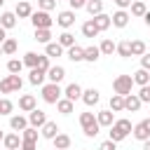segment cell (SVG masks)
<instances>
[{
	"label": "cell",
	"mask_w": 150,
	"mask_h": 150,
	"mask_svg": "<svg viewBox=\"0 0 150 150\" xmlns=\"http://www.w3.org/2000/svg\"><path fill=\"white\" fill-rule=\"evenodd\" d=\"M134 131V127H131V122L129 120H115V124L110 127V141H115V143H120V141H124L129 134Z\"/></svg>",
	"instance_id": "6da1fadb"
},
{
	"label": "cell",
	"mask_w": 150,
	"mask_h": 150,
	"mask_svg": "<svg viewBox=\"0 0 150 150\" xmlns=\"http://www.w3.org/2000/svg\"><path fill=\"white\" fill-rule=\"evenodd\" d=\"M131 87H134V77H131V75H117V77L112 80V89H115V94H120V96L131 94Z\"/></svg>",
	"instance_id": "7a4b0ae2"
},
{
	"label": "cell",
	"mask_w": 150,
	"mask_h": 150,
	"mask_svg": "<svg viewBox=\"0 0 150 150\" xmlns=\"http://www.w3.org/2000/svg\"><path fill=\"white\" fill-rule=\"evenodd\" d=\"M61 87L59 84H54V82H49V84H45L42 87V101L45 103H59L61 101Z\"/></svg>",
	"instance_id": "3957f363"
},
{
	"label": "cell",
	"mask_w": 150,
	"mask_h": 150,
	"mask_svg": "<svg viewBox=\"0 0 150 150\" xmlns=\"http://www.w3.org/2000/svg\"><path fill=\"white\" fill-rule=\"evenodd\" d=\"M30 23L35 26V30H38V28H52L54 19L49 16V12H42V9H40V12H33V14H30Z\"/></svg>",
	"instance_id": "277c9868"
},
{
	"label": "cell",
	"mask_w": 150,
	"mask_h": 150,
	"mask_svg": "<svg viewBox=\"0 0 150 150\" xmlns=\"http://www.w3.org/2000/svg\"><path fill=\"white\" fill-rule=\"evenodd\" d=\"M134 138H138V141H148L150 138V117L148 120H141L136 127H134Z\"/></svg>",
	"instance_id": "5b68a950"
},
{
	"label": "cell",
	"mask_w": 150,
	"mask_h": 150,
	"mask_svg": "<svg viewBox=\"0 0 150 150\" xmlns=\"http://www.w3.org/2000/svg\"><path fill=\"white\" fill-rule=\"evenodd\" d=\"M47 122H49V120H47V115H45L42 110H38V108H35L33 112H28V124H30V127H35V129H42Z\"/></svg>",
	"instance_id": "8992f818"
},
{
	"label": "cell",
	"mask_w": 150,
	"mask_h": 150,
	"mask_svg": "<svg viewBox=\"0 0 150 150\" xmlns=\"http://www.w3.org/2000/svg\"><path fill=\"white\" fill-rule=\"evenodd\" d=\"M19 108H21L23 112H33V110L38 108V101H35V96H33V94H23V96L19 98Z\"/></svg>",
	"instance_id": "52a82bcc"
},
{
	"label": "cell",
	"mask_w": 150,
	"mask_h": 150,
	"mask_svg": "<svg viewBox=\"0 0 150 150\" xmlns=\"http://www.w3.org/2000/svg\"><path fill=\"white\" fill-rule=\"evenodd\" d=\"M56 23H59L61 28H70V26L75 23V12H73V9L59 12V19H56Z\"/></svg>",
	"instance_id": "ba28073f"
},
{
	"label": "cell",
	"mask_w": 150,
	"mask_h": 150,
	"mask_svg": "<svg viewBox=\"0 0 150 150\" xmlns=\"http://www.w3.org/2000/svg\"><path fill=\"white\" fill-rule=\"evenodd\" d=\"M94 19V23H96V28L103 33V30H108L110 26H112V16H108L105 12H101V14H96V16H91Z\"/></svg>",
	"instance_id": "9c48e42d"
},
{
	"label": "cell",
	"mask_w": 150,
	"mask_h": 150,
	"mask_svg": "<svg viewBox=\"0 0 150 150\" xmlns=\"http://www.w3.org/2000/svg\"><path fill=\"white\" fill-rule=\"evenodd\" d=\"M63 96L68 98V101H77V98H82V87L77 84V82H73V84H68L66 89H63Z\"/></svg>",
	"instance_id": "30bf717a"
},
{
	"label": "cell",
	"mask_w": 150,
	"mask_h": 150,
	"mask_svg": "<svg viewBox=\"0 0 150 150\" xmlns=\"http://www.w3.org/2000/svg\"><path fill=\"white\" fill-rule=\"evenodd\" d=\"M2 143H5L7 150H21V145H23V141H21L19 134H7V136L2 138Z\"/></svg>",
	"instance_id": "8fae6325"
},
{
	"label": "cell",
	"mask_w": 150,
	"mask_h": 150,
	"mask_svg": "<svg viewBox=\"0 0 150 150\" xmlns=\"http://www.w3.org/2000/svg\"><path fill=\"white\" fill-rule=\"evenodd\" d=\"M14 14H16V19H28V16L33 14V7H30V2H28V0H21V2H16V9H14Z\"/></svg>",
	"instance_id": "7c38bea8"
},
{
	"label": "cell",
	"mask_w": 150,
	"mask_h": 150,
	"mask_svg": "<svg viewBox=\"0 0 150 150\" xmlns=\"http://www.w3.org/2000/svg\"><path fill=\"white\" fill-rule=\"evenodd\" d=\"M47 77H49V82L59 84V82L66 77V68H63V66H52V68L47 70Z\"/></svg>",
	"instance_id": "4fadbf2b"
},
{
	"label": "cell",
	"mask_w": 150,
	"mask_h": 150,
	"mask_svg": "<svg viewBox=\"0 0 150 150\" xmlns=\"http://www.w3.org/2000/svg\"><path fill=\"white\" fill-rule=\"evenodd\" d=\"M141 98L136 96V94H127L124 96V110H129V112H136V110H141Z\"/></svg>",
	"instance_id": "5bb4252c"
},
{
	"label": "cell",
	"mask_w": 150,
	"mask_h": 150,
	"mask_svg": "<svg viewBox=\"0 0 150 150\" xmlns=\"http://www.w3.org/2000/svg\"><path fill=\"white\" fill-rule=\"evenodd\" d=\"M98 98H101V96H98V89H94V87L82 91V101H84V105H89V108H91V105H96V103H98Z\"/></svg>",
	"instance_id": "9a60e30c"
},
{
	"label": "cell",
	"mask_w": 150,
	"mask_h": 150,
	"mask_svg": "<svg viewBox=\"0 0 150 150\" xmlns=\"http://www.w3.org/2000/svg\"><path fill=\"white\" fill-rule=\"evenodd\" d=\"M0 26H2L5 30L14 28V26H16V14H14V12H2V14H0Z\"/></svg>",
	"instance_id": "2e32d148"
},
{
	"label": "cell",
	"mask_w": 150,
	"mask_h": 150,
	"mask_svg": "<svg viewBox=\"0 0 150 150\" xmlns=\"http://www.w3.org/2000/svg\"><path fill=\"white\" fill-rule=\"evenodd\" d=\"M134 84H138V87H145V84H150V73L145 70V68H138L134 75Z\"/></svg>",
	"instance_id": "e0dca14e"
},
{
	"label": "cell",
	"mask_w": 150,
	"mask_h": 150,
	"mask_svg": "<svg viewBox=\"0 0 150 150\" xmlns=\"http://www.w3.org/2000/svg\"><path fill=\"white\" fill-rule=\"evenodd\" d=\"M96 122H98L101 127H112V124H115L112 110H101V112H96Z\"/></svg>",
	"instance_id": "ac0fdd59"
},
{
	"label": "cell",
	"mask_w": 150,
	"mask_h": 150,
	"mask_svg": "<svg viewBox=\"0 0 150 150\" xmlns=\"http://www.w3.org/2000/svg\"><path fill=\"white\" fill-rule=\"evenodd\" d=\"M9 127H12L14 131H23V129L30 127V124H28V117H23V115H14V117L9 120Z\"/></svg>",
	"instance_id": "d6986e66"
},
{
	"label": "cell",
	"mask_w": 150,
	"mask_h": 150,
	"mask_svg": "<svg viewBox=\"0 0 150 150\" xmlns=\"http://www.w3.org/2000/svg\"><path fill=\"white\" fill-rule=\"evenodd\" d=\"M40 134H42V138H49V141H54V138H56V134H59V127H56V122H47V124L40 129Z\"/></svg>",
	"instance_id": "ffe728a7"
},
{
	"label": "cell",
	"mask_w": 150,
	"mask_h": 150,
	"mask_svg": "<svg viewBox=\"0 0 150 150\" xmlns=\"http://www.w3.org/2000/svg\"><path fill=\"white\" fill-rule=\"evenodd\" d=\"M127 23H129V14H127L124 9H120V12L112 14V26H115V28H124Z\"/></svg>",
	"instance_id": "44dd1931"
},
{
	"label": "cell",
	"mask_w": 150,
	"mask_h": 150,
	"mask_svg": "<svg viewBox=\"0 0 150 150\" xmlns=\"http://www.w3.org/2000/svg\"><path fill=\"white\" fill-rule=\"evenodd\" d=\"M98 33H101V30L96 28L94 19H89V21H84V23H82V35H84V38H96Z\"/></svg>",
	"instance_id": "7402d4cb"
},
{
	"label": "cell",
	"mask_w": 150,
	"mask_h": 150,
	"mask_svg": "<svg viewBox=\"0 0 150 150\" xmlns=\"http://www.w3.org/2000/svg\"><path fill=\"white\" fill-rule=\"evenodd\" d=\"M68 59H70V61H75V63L84 61V47H80V45H73V47L68 49Z\"/></svg>",
	"instance_id": "603a6c76"
},
{
	"label": "cell",
	"mask_w": 150,
	"mask_h": 150,
	"mask_svg": "<svg viewBox=\"0 0 150 150\" xmlns=\"http://www.w3.org/2000/svg\"><path fill=\"white\" fill-rule=\"evenodd\" d=\"M54 148H56V150H68V148H70V136H68V134H56Z\"/></svg>",
	"instance_id": "cb8c5ba5"
},
{
	"label": "cell",
	"mask_w": 150,
	"mask_h": 150,
	"mask_svg": "<svg viewBox=\"0 0 150 150\" xmlns=\"http://www.w3.org/2000/svg\"><path fill=\"white\" fill-rule=\"evenodd\" d=\"M61 54H63V47H61L59 42H49V45L45 47V56H49V59H52V56L56 59V56H61Z\"/></svg>",
	"instance_id": "d4e9b609"
},
{
	"label": "cell",
	"mask_w": 150,
	"mask_h": 150,
	"mask_svg": "<svg viewBox=\"0 0 150 150\" xmlns=\"http://www.w3.org/2000/svg\"><path fill=\"white\" fill-rule=\"evenodd\" d=\"M98 56H101V49H98L96 45H91V47H84V61L94 63V61H98Z\"/></svg>",
	"instance_id": "484cf974"
},
{
	"label": "cell",
	"mask_w": 150,
	"mask_h": 150,
	"mask_svg": "<svg viewBox=\"0 0 150 150\" xmlns=\"http://www.w3.org/2000/svg\"><path fill=\"white\" fill-rule=\"evenodd\" d=\"M45 77H47V73H45V70L33 68V70H30V75H28V82H30V84H42V82H45Z\"/></svg>",
	"instance_id": "4316f807"
},
{
	"label": "cell",
	"mask_w": 150,
	"mask_h": 150,
	"mask_svg": "<svg viewBox=\"0 0 150 150\" xmlns=\"http://www.w3.org/2000/svg\"><path fill=\"white\" fill-rule=\"evenodd\" d=\"M110 110H112V112H122V110H124V96L112 94V96H110Z\"/></svg>",
	"instance_id": "83f0119b"
},
{
	"label": "cell",
	"mask_w": 150,
	"mask_h": 150,
	"mask_svg": "<svg viewBox=\"0 0 150 150\" xmlns=\"http://www.w3.org/2000/svg\"><path fill=\"white\" fill-rule=\"evenodd\" d=\"M21 141H23V143H35V141H38V129H35V127H26V129L21 131Z\"/></svg>",
	"instance_id": "f1b7e54d"
},
{
	"label": "cell",
	"mask_w": 150,
	"mask_h": 150,
	"mask_svg": "<svg viewBox=\"0 0 150 150\" xmlns=\"http://www.w3.org/2000/svg\"><path fill=\"white\" fill-rule=\"evenodd\" d=\"M59 45H61V47H66V49H70V47L75 45V35H73V33H68V30H63V33L59 35Z\"/></svg>",
	"instance_id": "f546056e"
},
{
	"label": "cell",
	"mask_w": 150,
	"mask_h": 150,
	"mask_svg": "<svg viewBox=\"0 0 150 150\" xmlns=\"http://www.w3.org/2000/svg\"><path fill=\"white\" fill-rule=\"evenodd\" d=\"M21 61H23V66H28V68L33 70V68H38V63H40V54H35V52H28V54H26Z\"/></svg>",
	"instance_id": "4dcf8cb0"
},
{
	"label": "cell",
	"mask_w": 150,
	"mask_h": 150,
	"mask_svg": "<svg viewBox=\"0 0 150 150\" xmlns=\"http://www.w3.org/2000/svg\"><path fill=\"white\" fill-rule=\"evenodd\" d=\"M145 12H148V7H145L143 0H134L131 2V14L134 16H145Z\"/></svg>",
	"instance_id": "1f68e13d"
},
{
	"label": "cell",
	"mask_w": 150,
	"mask_h": 150,
	"mask_svg": "<svg viewBox=\"0 0 150 150\" xmlns=\"http://www.w3.org/2000/svg\"><path fill=\"white\" fill-rule=\"evenodd\" d=\"M98 49H101V54H105V56H112V52H117V45H115L112 40H108V38H105V40L101 42V47H98Z\"/></svg>",
	"instance_id": "d6a6232c"
},
{
	"label": "cell",
	"mask_w": 150,
	"mask_h": 150,
	"mask_svg": "<svg viewBox=\"0 0 150 150\" xmlns=\"http://www.w3.org/2000/svg\"><path fill=\"white\" fill-rule=\"evenodd\" d=\"M87 12H89L91 16L101 14V12H103V0H89V2H87Z\"/></svg>",
	"instance_id": "836d02e7"
},
{
	"label": "cell",
	"mask_w": 150,
	"mask_h": 150,
	"mask_svg": "<svg viewBox=\"0 0 150 150\" xmlns=\"http://www.w3.org/2000/svg\"><path fill=\"white\" fill-rule=\"evenodd\" d=\"M49 38H52V30H49V28H38V30H35V40H38V42L49 45Z\"/></svg>",
	"instance_id": "e575fe53"
},
{
	"label": "cell",
	"mask_w": 150,
	"mask_h": 150,
	"mask_svg": "<svg viewBox=\"0 0 150 150\" xmlns=\"http://www.w3.org/2000/svg\"><path fill=\"white\" fill-rule=\"evenodd\" d=\"M145 54V42L143 40H131V56H143Z\"/></svg>",
	"instance_id": "d590c367"
},
{
	"label": "cell",
	"mask_w": 150,
	"mask_h": 150,
	"mask_svg": "<svg viewBox=\"0 0 150 150\" xmlns=\"http://www.w3.org/2000/svg\"><path fill=\"white\" fill-rule=\"evenodd\" d=\"M56 108H59V112H61V115H70L75 105H73V101H68V98H61V101L56 103Z\"/></svg>",
	"instance_id": "8d00e7d4"
},
{
	"label": "cell",
	"mask_w": 150,
	"mask_h": 150,
	"mask_svg": "<svg viewBox=\"0 0 150 150\" xmlns=\"http://www.w3.org/2000/svg\"><path fill=\"white\" fill-rule=\"evenodd\" d=\"M14 52H16V40H14V38H7V40L2 42V54L12 56Z\"/></svg>",
	"instance_id": "74e56055"
},
{
	"label": "cell",
	"mask_w": 150,
	"mask_h": 150,
	"mask_svg": "<svg viewBox=\"0 0 150 150\" xmlns=\"http://www.w3.org/2000/svg\"><path fill=\"white\" fill-rule=\"evenodd\" d=\"M117 54H120L122 59H129V56H131V42H129V40L120 42V45H117Z\"/></svg>",
	"instance_id": "f35d334b"
},
{
	"label": "cell",
	"mask_w": 150,
	"mask_h": 150,
	"mask_svg": "<svg viewBox=\"0 0 150 150\" xmlns=\"http://www.w3.org/2000/svg\"><path fill=\"white\" fill-rule=\"evenodd\" d=\"M21 68H23V61H19V59H9V61H7V70H9L12 75H19Z\"/></svg>",
	"instance_id": "ab89813d"
},
{
	"label": "cell",
	"mask_w": 150,
	"mask_h": 150,
	"mask_svg": "<svg viewBox=\"0 0 150 150\" xmlns=\"http://www.w3.org/2000/svg\"><path fill=\"white\" fill-rule=\"evenodd\" d=\"M7 80H9V87H12V91H21V87H23V80L19 77V75H7Z\"/></svg>",
	"instance_id": "60d3db41"
},
{
	"label": "cell",
	"mask_w": 150,
	"mask_h": 150,
	"mask_svg": "<svg viewBox=\"0 0 150 150\" xmlns=\"http://www.w3.org/2000/svg\"><path fill=\"white\" fill-rule=\"evenodd\" d=\"M14 110V103L9 98H0V115H9Z\"/></svg>",
	"instance_id": "b9f144b4"
},
{
	"label": "cell",
	"mask_w": 150,
	"mask_h": 150,
	"mask_svg": "<svg viewBox=\"0 0 150 150\" xmlns=\"http://www.w3.org/2000/svg\"><path fill=\"white\" fill-rule=\"evenodd\" d=\"M94 122H96L94 112H82V115H80V124H82V129H84V127H91Z\"/></svg>",
	"instance_id": "7bdbcfd3"
},
{
	"label": "cell",
	"mask_w": 150,
	"mask_h": 150,
	"mask_svg": "<svg viewBox=\"0 0 150 150\" xmlns=\"http://www.w3.org/2000/svg\"><path fill=\"white\" fill-rule=\"evenodd\" d=\"M98 129H101V124H98V122H94L91 127H84L82 131H84V136H87V138H94V136L98 134Z\"/></svg>",
	"instance_id": "ee69618b"
},
{
	"label": "cell",
	"mask_w": 150,
	"mask_h": 150,
	"mask_svg": "<svg viewBox=\"0 0 150 150\" xmlns=\"http://www.w3.org/2000/svg\"><path fill=\"white\" fill-rule=\"evenodd\" d=\"M136 96L141 98V103H150V84H145V87H141V91H138Z\"/></svg>",
	"instance_id": "f6af8a7d"
},
{
	"label": "cell",
	"mask_w": 150,
	"mask_h": 150,
	"mask_svg": "<svg viewBox=\"0 0 150 150\" xmlns=\"http://www.w3.org/2000/svg\"><path fill=\"white\" fill-rule=\"evenodd\" d=\"M38 5H40L42 12H52L56 7V0H38Z\"/></svg>",
	"instance_id": "bcb514c9"
},
{
	"label": "cell",
	"mask_w": 150,
	"mask_h": 150,
	"mask_svg": "<svg viewBox=\"0 0 150 150\" xmlns=\"http://www.w3.org/2000/svg\"><path fill=\"white\" fill-rule=\"evenodd\" d=\"M38 68L47 73V70L52 68V63H49V56H42V54H40V63H38Z\"/></svg>",
	"instance_id": "7dc6e473"
},
{
	"label": "cell",
	"mask_w": 150,
	"mask_h": 150,
	"mask_svg": "<svg viewBox=\"0 0 150 150\" xmlns=\"http://www.w3.org/2000/svg\"><path fill=\"white\" fill-rule=\"evenodd\" d=\"M0 91H2V94H12V87H9V80H7V75L0 80Z\"/></svg>",
	"instance_id": "c3c4849f"
},
{
	"label": "cell",
	"mask_w": 150,
	"mask_h": 150,
	"mask_svg": "<svg viewBox=\"0 0 150 150\" xmlns=\"http://www.w3.org/2000/svg\"><path fill=\"white\" fill-rule=\"evenodd\" d=\"M115 145H117V143H115V141H110V138H108V141H103V143H101V145H98V150H115Z\"/></svg>",
	"instance_id": "681fc988"
},
{
	"label": "cell",
	"mask_w": 150,
	"mask_h": 150,
	"mask_svg": "<svg viewBox=\"0 0 150 150\" xmlns=\"http://www.w3.org/2000/svg\"><path fill=\"white\" fill-rule=\"evenodd\" d=\"M141 68H145V70L150 73V54H148V52L141 56Z\"/></svg>",
	"instance_id": "f907efd6"
},
{
	"label": "cell",
	"mask_w": 150,
	"mask_h": 150,
	"mask_svg": "<svg viewBox=\"0 0 150 150\" xmlns=\"http://www.w3.org/2000/svg\"><path fill=\"white\" fill-rule=\"evenodd\" d=\"M68 2H70L73 12H75V9H80V7H87V2H89V0H68Z\"/></svg>",
	"instance_id": "816d5d0a"
},
{
	"label": "cell",
	"mask_w": 150,
	"mask_h": 150,
	"mask_svg": "<svg viewBox=\"0 0 150 150\" xmlns=\"http://www.w3.org/2000/svg\"><path fill=\"white\" fill-rule=\"evenodd\" d=\"M131 2H134V0H115V5H117L120 9H127V7H131Z\"/></svg>",
	"instance_id": "f5cc1de1"
},
{
	"label": "cell",
	"mask_w": 150,
	"mask_h": 150,
	"mask_svg": "<svg viewBox=\"0 0 150 150\" xmlns=\"http://www.w3.org/2000/svg\"><path fill=\"white\" fill-rule=\"evenodd\" d=\"M21 150H38V145H35V143H23Z\"/></svg>",
	"instance_id": "db71d44e"
},
{
	"label": "cell",
	"mask_w": 150,
	"mask_h": 150,
	"mask_svg": "<svg viewBox=\"0 0 150 150\" xmlns=\"http://www.w3.org/2000/svg\"><path fill=\"white\" fill-rule=\"evenodd\" d=\"M5 40H7V30H5V28H2V26H0V45H2V42H5Z\"/></svg>",
	"instance_id": "11a10c76"
},
{
	"label": "cell",
	"mask_w": 150,
	"mask_h": 150,
	"mask_svg": "<svg viewBox=\"0 0 150 150\" xmlns=\"http://www.w3.org/2000/svg\"><path fill=\"white\" fill-rule=\"evenodd\" d=\"M143 21H145V26L150 28V12H145V16H143Z\"/></svg>",
	"instance_id": "9f6ffc18"
},
{
	"label": "cell",
	"mask_w": 150,
	"mask_h": 150,
	"mask_svg": "<svg viewBox=\"0 0 150 150\" xmlns=\"http://www.w3.org/2000/svg\"><path fill=\"white\" fill-rule=\"evenodd\" d=\"M143 150H150V138H148V141H143Z\"/></svg>",
	"instance_id": "6f0895ef"
},
{
	"label": "cell",
	"mask_w": 150,
	"mask_h": 150,
	"mask_svg": "<svg viewBox=\"0 0 150 150\" xmlns=\"http://www.w3.org/2000/svg\"><path fill=\"white\" fill-rule=\"evenodd\" d=\"M2 5H5V0H0V7H2Z\"/></svg>",
	"instance_id": "680465c9"
},
{
	"label": "cell",
	"mask_w": 150,
	"mask_h": 150,
	"mask_svg": "<svg viewBox=\"0 0 150 150\" xmlns=\"http://www.w3.org/2000/svg\"><path fill=\"white\" fill-rule=\"evenodd\" d=\"M2 138H5V136H2V131H0V141H2Z\"/></svg>",
	"instance_id": "91938a15"
},
{
	"label": "cell",
	"mask_w": 150,
	"mask_h": 150,
	"mask_svg": "<svg viewBox=\"0 0 150 150\" xmlns=\"http://www.w3.org/2000/svg\"><path fill=\"white\" fill-rule=\"evenodd\" d=\"M0 54H2V45H0Z\"/></svg>",
	"instance_id": "94428289"
},
{
	"label": "cell",
	"mask_w": 150,
	"mask_h": 150,
	"mask_svg": "<svg viewBox=\"0 0 150 150\" xmlns=\"http://www.w3.org/2000/svg\"><path fill=\"white\" fill-rule=\"evenodd\" d=\"M54 150H56V148H54Z\"/></svg>",
	"instance_id": "6125c7cd"
}]
</instances>
